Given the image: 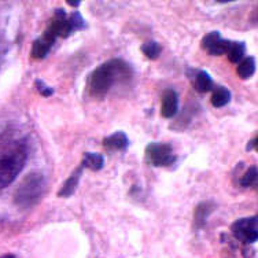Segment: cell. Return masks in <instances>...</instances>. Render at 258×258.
Returning a JSON list of instances; mask_svg holds the SVG:
<instances>
[{"mask_svg":"<svg viewBox=\"0 0 258 258\" xmlns=\"http://www.w3.org/2000/svg\"><path fill=\"white\" fill-rule=\"evenodd\" d=\"M238 76L242 80H248L250 77H253V75L255 73V59L254 56H247V58H243L238 63Z\"/></svg>","mask_w":258,"mask_h":258,"instance_id":"15","label":"cell"},{"mask_svg":"<svg viewBox=\"0 0 258 258\" xmlns=\"http://www.w3.org/2000/svg\"><path fill=\"white\" fill-rule=\"evenodd\" d=\"M229 44H231V40H225L221 37L219 41H216V43L209 48V55H212V56H220V55L227 54V51H228L229 48Z\"/></svg>","mask_w":258,"mask_h":258,"instance_id":"19","label":"cell"},{"mask_svg":"<svg viewBox=\"0 0 258 258\" xmlns=\"http://www.w3.org/2000/svg\"><path fill=\"white\" fill-rule=\"evenodd\" d=\"M28 153L24 146H17L0 155V189L9 187L25 168Z\"/></svg>","mask_w":258,"mask_h":258,"instance_id":"3","label":"cell"},{"mask_svg":"<svg viewBox=\"0 0 258 258\" xmlns=\"http://www.w3.org/2000/svg\"><path fill=\"white\" fill-rule=\"evenodd\" d=\"M244 54H246V44L243 41H231L228 51H227L229 62L239 63L240 60L243 59Z\"/></svg>","mask_w":258,"mask_h":258,"instance_id":"16","label":"cell"},{"mask_svg":"<svg viewBox=\"0 0 258 258\" xmlns=\"http://www.w3.org/2000/svg\"><path fill=\"white\" fill-rule=\"evenodd\" d=\"M231 98H232V95H231V91L228 88H225L223 85H217L216 88H213V94H212V104H213L214 107H224V106H227V104L231 102Z\"/></svg>","mask_w":258,"mask_h":258,"instance_id":"13","label":"cell"},{"mask_svg":"<svg viewBox=\"0 0 258 258\" xmlns=\"http://www.w3.org/2000/svg\"><path fill=\"white\" fill-rule=\"evenodd\" d=\"M81 176H83V168L80 166V168L76 169L75 172L66 179V181L62 184V187H60V189L58 191V197H59V198H69V197H72V195L76 192L77 187H79Z\"/></svg>","mask_w":258,"mask_h":258,"instance_id":"11","label":"cell"},{"mask_svg":"<svg viewBox=\"0 0 258 258\" xmlns=\"http://www.w3.org/2000/svg\"><path fill=\"white\" fill-rule=\"evenodd\" d=\"M103 166H104L103 155L98 154V153H90V151L84 153L83 159H81V168L90 169V170L98 172V170H100V169H103Z\"/></svg>","mask_w":258,"mask_h":258,"instance_id":"12","label":"cell"},{"mask_svg":"<svg viewBox=\"0 0 258 258\" xmlns=\"http://www.w3.org/2000/svg\"><path fill=\"white\" fill-rule=\"evenodd\" d=\"M129 139L125 132L117 131L103 139V147L109 151H125L128 149Z\"/></svg>","mask_w":258,"mask_h":258,"instance_id":"9","label":"cell"},{"mask_svg":"<svg viewBox=\"0 0 258 258\" xmlns=\"http://www.w3.org/2000/svg\"><path fill=\"white\" fill-rule=\"evenodd\" d=\"M179 111V94L172 88L164 91L161 102V115L164 118H173Z\"/></svg>","mask_w":258,"mask_h":258,"instance_id":"7","label":"cell"},{"mask_svg":"<svg viewBox=\"0 0 258 258\" xmlns=\"http://www.w3.org/2000/svg\"><path fill=\"white\" fill-rule=\"evenodd\" d=\"M146 159L150 165H153L155 168H169L176 162V154L172 147V144L169 143H159V142H153L147 144L146 147Z\"/></svg>","mask_w":258,"mask_h":258,"instance_id":"4","label":"cell"},{"mask_svg":"<svg viewBox=\"0 0 258 258\" xmlns=\"http://www.w3.org/2000/svg\"><path fill=\"white\" fill-rule=\"evenodd\" d=\"M0 258H15L13 254H6V255H2Z\"/></svg>","mask_w":258,"mask_h":258,"instance_id":"25","label":"cell"},{"mask_svg":"<svg viewBox=\"0 0 258 258\" xmlns=\"http://www.w3.org/2000/svg\"><path fill=\"white\" fill-rule=\"evenodd\" d=\"M69 22L73 32H76V30H81L85 28V21L84 18H83V15L80 14L79 11H73V13L69 15Z\"/></svg>","mask_w":258,"mask_h":258,"instance_id":"21","label":"cell"},{"mask_svg":"<svg viewBox=\"0 0 258 258\" xmlns=\"http://www.w3.org/2000/svg\"><path fill=\"white\" fill-rule=\"evenodd\" d=\"M134 76L132 66L121 58H113L99 64L88 79V92L92 98L100 99L109 94L114 85L125 84Z\"/></svg>","mask_w":258,"mask_h":258,"instance_id":"1","label":"cell"},{"mask_svg":"<svg viewBox=\"0 0 258 258\" xmlns=\"http://www.w3.org/2000/svg\"><path fill=\"white\" fill-rule=\"evenodd\" d=\"M214 210V205L212 202H202L199 204L195 209V214H194V221L197 224V227H204L206 221H208L209 216L212 214Z\"/></svg>","mask_w":258,"mask_h":258,"instance_id":"14","label":"cell"},{"mask_svg":"<svg viewBox=\"0 0 258 258\" xmlns=\"http://www.w3.org/2000/svg\"><path fill=\"white\" fill-rule=\"evenodd\" d=\"M55 41H56V39L44 30V33L33 41L32 52H30L32 58H35V59H44L51 51V48H52V45L55 44Z\"/></svg>","mask_w":258,"mask_h":258,"instance_id":"8","label":"cell"},{"mask_svg":"<svg viewBox=\"0 0 258 258\" xmlns=\"http://www.w3.org/2000/svg\"><path fill=\"white\" fill-rule=\"evenodd\" d=\"M257 166H250V168L244 172V174L240 179V185L244 188H250V187H255L257 185Z\"/></svg>","mask_w":258,"mask_h":258,"instance_id":"18","label":"cell"},{"mask_svg":"<svg viewBox=\"0 0 258 258\" xmlns=\"http://www.w3.org/2000/svg\"><path fill=\"white\" fill-rule=\"evenodd\" d=\"M257 138H254L253 140H250V142H248L247 143V146H246V150H247V151H251V150H254L255 149V147H257Z\"/></svg>","mask_w":258,"mask_h":258,"instance_id":"23","label":"cell"},{"mask_svg":"<svg viewBox=\"0 0 258 258\" xmlns=\"http://www.w3.org/2000/svg\"><path fill=\"white\" fill-rule=\"evenodd\" d=\"M45 32H48L55 39H66L72 33H75L69 22V15L66 14L63 9H55L54 17L51 20L50 25L47 26Z\"/></svg>","mask_w":258,"mask_h":258,"instance_id":"6","label":"cell"},{"mask_svg":"<svg viewBox=\"0 0 258 258\" xmlns=\"http://www.w3.org/2000/svg\"><path fill=\"white\" fill-rule=\"evenodd\" d=\"M231 233L235 240L242 243L250 244L255 243L258 240V220L255 216L253 217H243L233 221L231 225Z\"/></svg>","mask_w":258,"mask_h":258,"instance_id":"5","label":"cell"},{"mask_svg":"<svg viewBox=\"0 0 258 258\" xmlns=\"http://www.w3.org/2000/svg\"><path fill=\"white\" fill-rule=\"evenodd\" d=\"M140 50H142V52H143L146 58H149L151 60L158 59L159 56H161V52H162L161 45L155 40H150V41L143 43L142 47H140Z\"/></svg>","mask_w":258,"mask_h":258,"instance_id":"17","label":"cell"},{"mask_svg":"<svg viewBox=\"0 0 258 258\" xmlns=\"http://www.w3.org/2000/svg\"><path fill=\"white\" fill-rule=\"evenodd\" d=\"M192 79L194 88L199 94H206L209 91L214 88L213 79L210 77L208 72L204 70H192V76H189Z\"/></svg>","mask_w":258,"mask_h":258,"instance_id":"10","label":"cell"},{"mask_svg":"<svg viewBox=\"0 0 258 258\" xmlns=\"http://www.w3.org/2000/svg\"><path fill=\"white\" fill-rule=\"evenodd\" d=\"M35 87H36V90H37V92H39L40 95H43L44 98H48V96H51V95L54 94V88H51L50 85L45 84L43 80L36 79Z\"/></svg>","mask_w":258,"mask_h":258,"instance_id":"22","label":"cell"},{"mask_svg":"<svg viewBox=\"0 0 258 258\" xmlns=\"http://www.w3.org/2000/svg\"><path fill=\"white\" fill-rule=\"evenodd\" d=\"M221 39V33H220L219 30H213V32H209L208 35L204 36V39L201 41V47L204 48V50L208 51L212 45L216 43V41H219Z\"/></svg>","mask_w":258,"mask_h":258,"instance_id":"20","label":"cell"},{"mask_svg":"<svg viewBox=\"0 0 258 258\" xmlns=\"http://www.w3.org/2000/svg\"><path fill=\"white\" fill-rule=\"evenodd\" d=\"M47 188L44 174L32 172L21 181L14 192V202L22 209H30L40 202Z\"/></svg>","mask_w":258,"mask_h":258,"instance_id":"2","label":"cell"},{"mask_svg":"<svg viewBox=\"0 0 258 258\" xmlns=\"http://www.w3.org/2000/svg\"><path fill=\"white\" fill-rule=\"evenodd\" d=\"M68 5L72 6V7H79L81 5V2H68Z\"/></svg>","mask_w":258,"mask_h":258,"instance_id":"24","label":"cell"}]
</instances>
